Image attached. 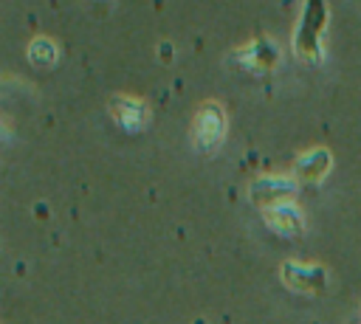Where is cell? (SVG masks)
<instances>
[{"mask_svg": "<svg viewBox=\"0 0 361 324\" xmlns=\"http://www.w3.org/2000/svg\"><path fill=\"white\" fill-rule=\"evenodd\" d=\"M223 127V116H220V110L217 107H206L203 113H200V118H197V141L203 144V147H212L217 138H220V130Z\"/></svg>", "mask_w": 361, "mask_h": 324, "instance_id": "1", "label": "cell"}, {"mask_svg": "<svg viewBox=\"0 0 361 324\" xmlns=\"http://www.w3.org/2000/svg\"><path fill=\"white\" fill-rule=\"evenodd\" d=\"M268 225L276 228L279 234H293L302 231V214L296 208H274L268 214Z\"/></svg>", "mask_w": 361, "mask_h": 324, "instance_id": "2", "label": "cell"}, {"mask_svg": "<svg viewBox=\"0 0 361 324\" xmlns=\"http://www.w3.org/2000/svg\"><path fill=\"white\" fill-rule=\"evenodd\" d=\"M285 276H288L296 287H307V285H316V279H322V270H316V268H302V265H285Z\"/></svg>", "mask_w": 361, "mask_h": 324, "instance_id": "3", "label": "cell"}, {"mask_svg": "<svg viewBox=\"0 0 361 324\" xmlns=\"http://www.w3.org/2000/svg\"><path fill=\"white\" fill-rule=\"evenodd\" d=\"M316 158H322V149H316V152H310V155L299 158V172H302L305 177H319V175L327 169L330 158H324V161H319V163H316Z\"/></svg>", "mask_w": 361, "mask_h": 324, "instance_id": "4", "label": "cell"}, {"mask_svg": "<svg viewBox=\"0 0 361 324\" xmlns=\"http://www.w3.org/2000/svg\"><path fill=\"white\" fill-rule=\"evenodd\" d=\"M31 59H34V62H51V59H54V45L45 42V39H37V42L31 45Z\"/></svg>", "mask_w": 361, "mask_h": 324, "instance_id": "5", "label": "cell"}]
</instances>
